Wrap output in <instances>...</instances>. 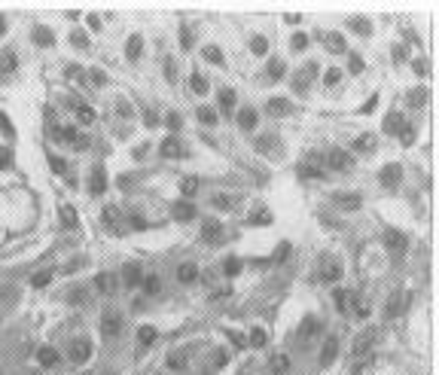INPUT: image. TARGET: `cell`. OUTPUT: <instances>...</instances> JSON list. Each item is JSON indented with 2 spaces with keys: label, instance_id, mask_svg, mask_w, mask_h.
Wrapping results in <instances>:
<instances>
[{
  "label": "cell",
  "instance_id": "obj_14",
  "mask_svg": "<svg viewBox=\"0 0 439 375\" xmlns=\"http://www.w3.org/2000/svg\"><path fill=\"white\" fill-rule=\"evenodd\" d=\"M400 180H402V168L400 165H387L384 171H381V183L384 186H397Z\"/></svg>",
  "mask_w": 439,
  "mask_h": 375
},
{
  "label": "cell",
  "instance_id": "obj_40",
  "mask_svg": "<svg viewBox=\"0 0 439 375\" xmlns=\"http://www.w3.org/2000/svg\"><path fill=\"white\" fill-rule=\"evenodd\" d=\"M180 189H183V196H192V192L199 189V180H195V177H186V180L180 183Z\"/></svg>",
  "mask_w": 439,
  "mask_h": 375
},
{
  "label": "cell",
  "instance_id": "obj_3",
  "mask_svg": "<svg viewBox=\"0 0 439 375\" xmlns=\"http://www.w3.org/2000/svg\"><path fill=\"white\" fill-rule=\"evenodd\" d=\"M52 138L58 141V143H76L79 131L73 128V125H58V122H55V125H52Z\"/></svg>",
  "mask_w": 439,
  "mask_h": 375
},
{
  "label": "cell",
  "instance_id": "obj_20",
  "mask_svg": "<svg viewBox=\"0 0 439 375\" xmlns=\"http://www.w3.org/2000/svg\"><path fill=\"white\" fill-rule=\"evenodd\" d=\"M269 366H272L274 375H287V369H290V357H287V354H274Z\"/></svg>",
  "mask_w": 439,
  "mask_h": 375
},
{
  "label": "cell",
  "instance_id": "obj_51",
  "mask_svg": "<svg viewBox=\"0 0 439 375\" xmlns=\"http://www.w3.org/2000/svg\"><path fill=\"white\" fill-rule=\"evenodd\" d=\"M238 271H241L238 259H229V263H226V275H238Z\"/></svg>",
  "mask_w": 439,
  "mask_h": 375
},
{
  "label": "cell",
  "instance_id": "obj_35",
  "mask_svg": "<svg viewBox=\"0 0 439 375\" xmlns=\"http://www.w3.org/2000/svg\"><path fill=\"white\" fill-rule=\"evenodd\" d=\"M34 40L43 43V46H49V43H52V34L46 31V28H34Z\"/></svg>",
  "mask_w": 439,
  "mask_h": 375
},
{
  "label": "cell",
  "instance_id": "obj_54",
  "mask_svg": "<svg viewBox=\"0 0 439 375\" xmlns=\"http://www.w3.org/2000/svg\"><path fill=\"white\" fill-rule=\"evenodd\" d=\"M229 204H232V201H229V198H214V208H220V211H226V208H229Z\"/></svg>",
  "mask_w": 439,
  "mask_h": 375
},
{
  "label": "cell",
  "instance_id": "obj_37",
  "mask_svg": "<svg viewBox=\"0 0 439 375\" xmlns=\"http://www.w3.org/2000/svg\"><path fill=\"white\" fill-rule=\"evenodd\" d=\"M339 204H342L345 211H357V208H360V198H357V196H345V198H339Z\"/></svg>",
  "mask_w": 439,
  "mask_h": 375
},
{
  "label": "cell",
  "instance_id": "obj_22",
  "mask_svg": "<svg viewBox=\"0 0 439 375\" xmlns=\"http://www.w3.org/2000/svg\"><path fill=\"white\" fill-rule=\"evenodd\" d=\"M372 339H375V333L369 329V333H363V336H357V342H354V354L360 357L363 351H369V345H372Z\"/></svg>",
  "mask_w": 439,
  "mask_h": 375
},
{
  "label": "cell",
  "instance_id": "obj_36",
  "mask_svg": "<svg viewBox=\"0 0 439 375\" xmlns=\"http://www.w3.org/2000/svg\"><path fill=\"white\" fill-rule=\"evenodd\" d=\"M180 46L183 49H192V31H189V25L180 28Z\"/></svg>",
  "mask_w": 439,
  "mask_h": 375
},
{
  "label": "cell",
  "instance_id": "obj_6",
  "mask_svg": "<svg viewBox=\"0 0 439 375\" xmlns=\"http://www.w3.org/2000/svg\"><path fill=\"white\" fill-rule=\"evenodd\" d=\"M168 366L174 372H183L189 366V348H180V351H171L168 354Z\"/></svg>",
  "mask_w": 439,
  "mask_h": 375
},
{
  "label": "cell",
  "instance_id": "obj_15",
  "mask_svg": "<svg viewBox=\"0 0 439 375\" xmlns=\"http://www.w3.org/2000/svg\"><path fill=\"white\" fill-rule=\"evenodd\" d=\"M406 125H409V122L402 119V113H390V116L384 119V131H387V134H400Z\"/></svg>",
  "mask_w": 439,
  "mask_h": 375
},
{
  "label": "cell",
  "instance_id": "obj_18",
  "mask_svg": "<svg viewBox=\"0 0 439 375\" xmlns=\"http://www.w3.org/2000/svg\"><path fill=\"white\" fill-rule=\"evenodd\" d=\"M73 113H76V122H83V125L95 122V110L86 107V104H79V101H73Z\"/></svg>",
  "mask_w": 439,
  "mask_h": 375
},
{
  "label": "cell",
  "instance_id": "obj_50",
  "mask_svg": "<svg viewBox=\"0 0 439 375\" xmlns=\"http://www.w3.org/2000/svg\"><path fill=\"white\" fill-rule=\"evenodd\" d=\"M104 223H107V226L116 223V208H107V211H104Z\"/></svg>",
  "mask_w": 439,
  "mask_h": 375
},
{
  "label": "cell",
  "instance_id": "obj_9",
  "mask_svg": "<svg viewBox=\"0 0 439 375\" xmlns=\"http://www.w3.org/2000/svg\"><path fill=\"white\" fill-rule=\"evenodd\" d=\"M320 40H323V46H327L329 52H336V55H339V52H345V37H342L339 31H327Z\"/></svg>",
  "mask_w": 439,
  "mask_h": 375
},
{
  "label": "cell",
  "instance_id": "obj_10",
  "mask_svg": "<svg viewBox=\"0 0 439 375\" xmlns=\"http://www.w3.org/2000/svg\"><path fill=\"white\" fill-rule=\"evenodd\" d=\"M314 71H317V64H305L302 71L293 76V89H296V92H305V89H308V79L314 76Z\"/></svg>",
  "mask_w": 439,
  "mask_h": 375
},
{
  "label": "cell",
  "instance_id": "obj_45",
  "mask_svg": "<svg viewBox=\"0 0 439 375\" xmlns=\"http://www.w3.org/2000/svg\"><path fill=\"white\" fill-rule=\"evenodd\" d=\"M49 165L55 168V174H64V171H67V165H64V159H58V156H49Z\"/></svg>",
  "mask_w": 439,
  "mask_h": 375
},
{
  "label": "cell",
  "instance_id": "obj_28",
  "mask_svg": "<svg viewBox=\"0 0 439 375\" xmlns=\"http://www.w3.org/2000/svg\"><path fill=\"white\" fill-rule=\"evenodd\" d=\"M314 333H317V321H314V317H308V321L302 323V329H299V339H311Z\"/></svg>",
  "mask_w": 439,
  "mask_h": 375
},
{
  "label": "cell",
  "instance_id": "obj_56",
  "mask_svg": "<svg viewBox=\"0 0 439 375\" xmlns=\"http://www.w3.org/2000/svg\"><path fill=\"white\" fill-rule=\"evenodd\" d=\"M3 28H6V25H3V16H0V34H3Z\"/></svg>",
  "mask_w": 439,
  "mask_h": 375
},
{
  "label": "cell",
  "instance_id": "obj_49",
  "mask_svg": "<svg viewBox=\"0 0 439 375\" xmlns=\"http://www.w3.org/2000/svg\"><path fill=\"white\" fill-rule=\"evenodd\" d=\"M336 305H339V308L348 305V290H336Z\"/></svg>",
  "mask_w": 439,
  "mask_h": 375
},
{
  "label": "cell",
  "instance_id": "obj_33",
  "mask_svg": "<svg viewBox=\"0 0 439 375\" xmlns=\"http://www.w3.org/2000/svg\"><path fill=\"white\" fill-rule=\"evenodd\" d=\"M339 275H342V268H339V266H332V263L320 271V278H323V281H339Z\"/></svg>",
  "mask_w": 439,
  "mask_h": 375
},
{
  "label": "cell",
  "instance_id": "obj_46",
  "mask_svg": "<svg viewBox=\"0 0 439 375\" xmlns=\"http://www.w3.org/2000/svg\"><path fill=\"white\" fill-rule=\"evenodd\" d=\"M165 79H168V83H174V79H177V64L174 61H165Z\"/></svg>",
  "mask_w": 439,
  "mask_h": 375
},
{
  "label": "cell",
  "instance_id": "obj_31",
  "mask_svg": "<svg viewBox=\"0 0 439 375\" xmlns=\"http://www.w3.org/2000/svg\"><path fill=\"white\" fill-rule=\"evenodd\" d=\"M204 58L211 64H223V52H220L217 46H204Z\"/></svg>",
  "mask_w": 439,
  "mask_h": 375
},
{
  "label": "cell",
  "instance_id": "obj_5",
  "mask_svg": "<svg viewBox=\"0 0 439 375\" xmlns=\"http://www.w3.org/2000/svg\"><path fill=\"white\" fill-rule=\"evenodd\" d=\"M89 357H91V342H89V339H79V342L71 348V360H73V366L86 363Z\"/></svg>",
  "mask_w": 439,
  "mask_h": 375
},
{
  "label": "cell",
  "instance_id": "obj_44",
  "mask_svg": "<svg viewBox=\"0 0 439 375\" xmlns=\"http://www.w3.org/2000/svg\"><path fill=\"white\" fill-rule=\"evenodd\" d=\"M269 220H272V214H269V211H256V214H253V220H250V223H253V226H265Z\"/></svg>",
  "mask_w": 439,
  "mask_h": 375
},
{
  "label": "cell",
  "instance_id": "obj_41",
  "mask_svg": "<svg viewBox=\"0 0 439 375\" xmlns=\"http://www.w3.org/2000/svg\"><path fill=\"white\" fill-rule=\"evenodd\" d=\"M137 339H141L144 345H149V342H153V339H156V329H153V326H141V333H137Z\"/></svg>",
  "mask_w": 439,
  "mask_h": 375
},
{
  "label": "cell",
  "instance_id": "obj_47",
  "mask_svg": "<svg viewBox=\"0 0 439 375\" xmlns=\"http://www.w3.org/2000/svg\"><path fill=\"white\" fill-rule=\"evenodd\" d=\"M49 281H52V275H49V271H40V275H34V287H46Z\"/></svg>",
  "mask_w": 439,
  "mask_h": 375
},
{
  "label": "cell",
  "instance_id": "obj_2",
  "mask_svg": "<svg viewBox=\"0 0 439 375\" xmlns=\"http://www.w3.org/2000/svg\"><path fill=\"white\" fill-rule=\"evenodd\" d=\"M201 238H204V244H220L223 241V226H220V220H204L201 223Z\"/></svg>",
  "mask_w": 439,
  "mask_h": 375
},
{
  "label": "cell",
  "instance_id": "obj_16",
  "mask_svg": "<svg viewBox=\"0 0 439 375\" xmlns=\"http://www.w3.org/2000/svg\"><path fill=\"white\" fill-rule=\"evenodd\" d=\"M141 290H144V296H159V290H162V281H159V275H144V281H141Z\"/></svg>",
  "mask_w": 439,
  "mask_h": 375
},
{
  "label": "cell",
  "instance_id": "obj_39",
  "mask_svg": "<svg viewBox=\"0 0 439 375\" xmlns=\"http://www.w3.org/2000/svg\"><path fill=\"white\" fill-rule=\"evenodd\" d=\"M269 71H272V73H269L272 79H281V76H284V61H281V58H272V67H269Z\"/></svg>",
  "mask_w": 439,
  "mask_h": 375
},
{
  "label": "cell",
  "instance_id": "obj_4",
  "mask_svg": "<svg viewBox=\"0 0 439 375\" xmlns=\"http://www.w3.org/2000/svg\"><path fill=\"white\" fill-rule=\"evenodd\" d=\"M95 290L101 296H113L116 293V275H110V271H104V275L95 278Z\"/></svg>",
  "mask_w": 439,
  "mask_h": 375
},
{
  "label": "cell",
  "instance_id": "obj_11",
  "mask_svg": "<svg viewBox=\"0 0 439 375\" xmlns=\"http://www.w3.org/2000/svg\"><path fill=\"white\" fill-rule=\"evenodd\" d=\"M162 156L180 159V156H186V150H183V143H180L177 138H165V141H162Z\"/></svg>",
  "mask_w": 439,
  "mask_h": 375
},
{
  "label": "cell",
  "instance_id": "obj_29",
  "mask_svg": "<svg viewBox=\"0 0 439 375\" xmlns=\"http://www.w3.org/2000/svg\"><path fill=\"white\" fill-rule=\"evenodd\" d=\"M199 119H201L204 125H217V110H211V107H199Z\"/></svg>",
  "mask_w": 439,
  "mask_h": 375
},
{
  "label": "cell",
  "instance_id": "obj_24",
  "mask_svg": "<svg viewBox=\"0 0 439 375\" xmlns=\"http://www.w3.org/2000/svg\"><path fill=\"white\" fill-rule=\"evenodd\" d=\"M189 89H192L195 95H204V92H207V79H204V73L195 71V73L189 76Z\"/></svg>",
  "mask_w": 439,
  "mask_h": 375
},
{
  "label": "cell",
  "instance_id": "obj_8",
  "mask_svg": "<svg viewBox=\"0 0 439 375\" xmlns=\"http://www.w3.org/2000/svg\"><path fill=\"white\" fill-rule=\"evenodd\" d=\"M171 214H174L180 223H189V220H195V204H192V201H174Z\"/></svg>",
  "mask_w": 439,
  "mask_h": 375
},
{
  "label": "cell",
  "instance_id": "obj_30",
  "mask_svg": "<svg viewBox=\"0 0 439 375\" xmlns=\"http://www.w3.org/2000/svg\"><path fill=\"white\" fill-rule=\"evenodd\" d=\"M141 281H144V275H141L137 266H131L128 271H125V284H128V287H134V284H141Z\"/></svg>",
  "mask_w": 439,
  "mask_h": 375
},
{
  "label": "cell",
  "instance_id": "obj_34",
  "mask_svg": "<svg viewBox=\"0 0 439 375\" xmlns=\"http://www.w3.org/2000/svg\"><path fill=\"white\" fill-rule=\"evenodd\" d=\"M250 46H253V52H256V55H265V52H269V40H265V37H253Z\"/></svg>",
  "mask_w": 439,
  "mask_h": 375
},
{
  "label": "cell",
  "instance_id": "obj_7",
  "mask_svg": "<svg viewBox=\"0 0 439 375\" xmlns=\"http://www.w3.org/2000/svg\"><path fill=\"white\" fill-rule=\"evenodd\" d=\"M336 354H339V339L329 336L327 342H323V351H320V366H329V363L336 360Z\"/></svg>",
  "mask_w": 439,
  "mask_h": 375
},
{
  "label": "cell",
  "instance_id": "obj_13",
  "mask_svg": "<svg viewBox=\"0 0 439 375\" xmlns=\"http://www.w3.org/2000/svg\"><path fill=\"white\" fill-rule=\"evenodd\" d=\"M265 110H269L272 116H287V113H290L293 107H290V101H287V98H269Z\"/></svg>",
  "mask_w": 439,
  "mask_h": 375
},
{
  "label": "cell",
  "instance_id": "obj_55",
  "mask_svg": "<svg viewBox=\"0 0 439 375\" xmlns=\"http://www.w3.org/2000/svg\"><path fill=\"white\" fill-rule=\"evenodd\" d=\"M415 67H418V73H421V76L427 73V61H424V58H418V61H415Z\"/></svg>",
  "mask_w": 439,
  "mask_h": 375
},
{
  "label": "cell",
  "instance_id": "obj_23",
  "mask_svg": "<svg viewBox=\"0 0 439 375\" xmlns=\"http://www.w3.org/2000/svg\"><path fill=\"white\" fill-rule=\"evenodd\" d=\"M238 125H241V128H244V131H250L253 125H256V113H253L250 107H244V110L238 113Z\"/></svg>",
  "mask_w": 439,
  "mask_h": 375
},
{
  "label": "cell",
  "instance_id": "obj_42",
  "mask_svg": "<svg viewBox=\"0 0 439 375\" xmlns=\"http://www.w3.org/2000/svg\"><path fill=\"white\" fill-rule=\"evenodd\" d=\"M61 217H64L67 226H73V223H76V211L71 208V204H61Z\"/></svg>",
  "mask_w": 439,
  "mask_h": 375
},
{
  "label": "cell",
  "instance_id": "obj_32",
  "mask_svg": "<svg viewBox=\"0 0 439 375\" xmlns=\"http://www.w3.org/2000/svg\"><path fill=\"white\" fill-rule=\"evenodd\" d=\"M339 79H342V71H339V67H329V71L323 73V86H336Z\"/></svg>",
  "mask_w": 439,
  "mask_h": 375
},
{
  "label": "cell",
  "instance_id": "obj_27",
  "mask_svg": "<svg viewBox=\"0 0 439 375\" xmlns=\"http://www.w3.org/2000/svg\"><path fill=\"white\" fill-rule=\"evenodd\" d=\"M357 150H360V153H372V150H375V138H372V134L357 138Z\"/></svg>",
  "mask_w": 439,
  "mask_h": 375
},
{
  "label": "cell",
  "instance_id": "obj_38",
  "mask_svg": "<svg viewBox=\"0 0 439 375\" xmlns=\"http://www.w3.org/2000/svg\"><path fill=\"white\" fill-rule=\"evenodd\" d=\"M104 186H107V180H104L101 171H95L91 174V192H104Z\"/></svg>",
  "mask_w": 439,
  "mask_h": 375
},
{
  "label": "cell",
  "instance_id": "obj_48",
  "mask_svg": "<svg viewBox=\"0 0 439 375\" xmlns=\"http://www.w3.org/2000/svg\"><path fill=\"white\" fill-rule=\"evenodd\" d=\"M305 43H308L305 34H293V49H296V52H302V49H305Z\"/></svg>",
  "mask_w": 439,
  "mask_h": 375
},
{
  "label": "cell",
  "instance_id": "obj_43",
  "mask_svg": "<svg viewBox=\"0 0 439 375\" xmlns=\"http://www.w3.org/2000/svg\"><path fill=\"white\" fill-rule=\"evenodd\" d=\"M250 345H256V348H262L265 345V329H253V333H250Z\"/></svg>",
  "mask_w": 439,
  "mask_h": 375
},
{
  "label": "cell",
  "instance_id": "obj_21",
  "mask_svg": "<svg viewBox=\"0 0 439 375\" xmlns=\"http://www.w3.org/2000/svg\"><path fill=\"white\" fill-rule=\"evenodd\" d=\"M384 238H387V247H394L397 253H402V250H406V238H402L397 229H387V235H384Z\"/></svg>",
  "mask_w": 439,
  "mask_h": 375
},
{
  "label": "cell",
  "instance_id": "obj_25",
  "mask_svg": "<svg viewBox=\"0 0 439 375\" xmlns=\"http://www.w3.org/2000/svg\"><path fill=\"white\" fill-rule=\"evenodd\" d=\"M141 46H144V40L134 34V37L128 40V58H131V61H137V58H141Z\"/></svg>",
  "mask_w": 439,
  "mask_h": 375
},
{
  "label": "cell",
  "instance_id": "obj_52",
  "mask_svg": "<svg viewBox=\"0 0 439 375\" xmlns=\"http://www.w3.org/2000/svg\"><path fill=\"white\" fill-rule=\"evenodd\" d=\"M424 98H427V92H418V95H409V104H424Z\"/></svg>",
  "mask_w": 439,
  "mask_h": 375
},
{
  "label": "cell",
  "instance_id": "obj_57",
  "mask_svg": "<svg viewBox=\"0 0 439 375\" xmlns=\"http://www.w3.org/2000/svg\"><path fill=\"white\" fill-rule=\"evenodd\" d=\"M0 73H3V67H0Z\"/></svg>",
  "mask_w": 439,
  "mask_h": 375
},
{
  "label": "cell",
  "instance_id": "obj_17",
  "mask_svg": "<svg viewBox=\"0 0 439 375\" xmlns=\"http://www.w3.org/2000/svg\"><path fill=\"white\" fill-rule=\"evenodd\" d=\"M177 281L180 284H195V281H199V268H195L192 263H183L177 268Z\"/></svg>",
  "mask_w": 439,
  "mask_h": 375
},
{
  "label": "cell",
  "instance_id": "obj_1",
  "mask_svg": "<svg viewBox=\"0 0 439 375\" xmlns=\"http://www.w3.org/2000/svg\"><path fill=\"white\" fill-rule=\"evenodd\" d=\"M101 333H104V339H116L122 333V317L116 311H107L101 321Z\"/></svg>",
  "mask_w": 439,
  "mask_h": 375
},
{
  "label": "cell",
  "instance_id": "obj_12",
  "mask_svg": "<svg viewBox=\"0 0 439 375\" xmlns=\"http://www.w3.org/2000/svg\"><path fill=\"white\" fill-rule=\"evenodd\" d=\"M327 162H329L332 171H345V168H351V156L342 153V150H332V153L327 156Z\"/></svg>",
  "mask_w": 439,
  "mask_h": 375
},
{
  "label": "cell",
  "instance_id": "obj_26",
  "mask_svg": "<svg viewBox=\"0 0 439 375\" xmlns=\"http://www.w3.org/2000/svg\"><path fill=\"white\" fill-rule=\"evenodd\" d=\"M220 104H223V110H232L235 107V92H232V89H220Z\"/></svg>",
  "mask_w": 439,
  "mask_h": 375
},
{
  "label": "cell",
  "instance_id": "obj_19",
  "mask_svg": "<svg viewBox=\"0 0 439 375\" xmlns=\"http://www.w3.org/2000/svg\"><path fill=\"white\" fill-rule=\"evenodd\" d=\"M37 360H40V366H58V351L55 348H40Z\"/></svg>",
  "mask_w": 439,
  "mask_h": 375
},
{
  "label": "cell",
  "instance_id": "obj_53",
  "mask_svg": "<svg viewBox=\"0 0 439 375\" xmlns=\"http://www.w3.org/2000/svg\"><path fill=\"white\" fill-rule=\"evenodd\" d=\"M168 125H171V128H174V131L180 128V116H177V113H171V116H168Z\"/></svg>",
  "mask_w": 439,
  "mask_h": 375
}]
</instances>
